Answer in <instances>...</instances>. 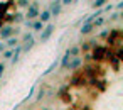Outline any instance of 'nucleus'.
I'll return each mask as SVG.
<instances>
[{
  "label": "nucleus",
  "instance_id": "nucleus-1",
  "mask_svg": "<svg viewBox=\"0 0 123 110\" xmlns=\"http://www.w3.org/2000/svg\"><path fill=\"white\" fill-rule=\"evenodd\" d=\"M39 2L37 0H34L32 4H29V7H27V12H25V21H37V17H39Z\"/></svg>",
  "mask_w": 123,
  "mask_h": 110
},
{
  "label": "nucleus",
  "instance_id": "nucleus-2",
  "mask_svg": "<svg viewBox=\"0 0 123 110\" xmlns=\"http://www.w3.org/2000/svg\"><path fill=\"white\" fill-rule=\"evenodd\" d=\"M19 32H20V29L12 27V26H7V27H4L2 31H0V39H2V41H7L9 37H14V36H17Z\"/></svg>",
  "mask_w": 123,
  "mask_h": 110
},
{
  "label": "nucleus",
  "instance_id": "nucleus-3",
  "mask_svg": "<svg viewBox=\"0 0 123 110\" xmlns=\"http://www.w3.org/2000/svg\"><path fill=\"white\" fill-rule=\"evenodd\" d=\"M49 14H51V17H57V15H61V12H62V5H61V0H52V2L49 4Z\"/></svg>",
  "mask_w": 123,
  "mask_h": 110
},
{
  "label": "nucleus",
  "instance_id": "nucleus-4",
  "mask_svg": "<svg viewBox=\"0 0 123 110\" xmlns=\"http://www.w3.org/2000/svg\"><path fill=\"white\" fill-rule=\"evenodd\" d=\"M54 31H56V26H54L52 22H49L47 26H44V29L41 31V42H46V41L52 36Z\"/></svg>",
  "mask_w": 123,
  "mask_h": 110
},
{
  "label": "nucleus",
  "instance_id": "nucleus-5",
  "mask_svg": "<svg viewBox=\"0 0 123 110\" xmlns=\"http://www.w3.org/2000/svg\"><path fill=\"white\" fill-rule=\"evenodd\" d=\"M94 49H93V53H91V58H93V61H98V59H101V58H105L106 56V48L105 46H93Z\"/></svg>",
  "mask_w": 123,
  "mask_h": 110
},
{
  "label": "nucleus",
  "instance_id": "nucleus-6",
  "mask_svg": "<svg viewBox=\"0 0 123 110\" xmlns=\"http://www.w3.org/2000/svg\"><path fill=\"white\" fill-rule=\"evenodd\" d=\"M83 64H84V59H83L81 56H76V58H73V59L69 61V64L66 66V69H69V71H76V69H79Z\"/></svg>",
  "mask_w": 123,
  "mask_h": 110
},
{
  "label": "nucleus",
  "instance_id": "nucleus-7",
  "mask_svg": "<svg viewBox=\"0 0 123 110\" xmlns=\"http://www.w3.org/2000/svg\"><path fill=\"white\" fill-rule=\"evenodd\" d=\"M24 22H25V27L32 29V31H36V32H41V31L44 29V24L39 22V21H24Z\"/></svg>",
  "mask_w": 123,
  "mask_h": 110
},
{
  "label": "nucleus",
  "instance_id": "nucleus-8",
  "mask_svg": "<svg viewBox=\"0 0 123 110\" xmlns=\"http://www.w3.org/2000/svg\"><path fill=\"white\" fill-rule=\"evenodd\" d=\"M37 21H39V22H42L44 26H46V24H49V21H51V14H49V10H47V9H44L42 12H39Z\"/></svg>",
  "mask_w": 123,
  "mask_h": 110
},
{
  "label": "nucleus",
  "instance_id": "nucleus-9",
  "mask_svg": "<svg viewBox=\"0 0 123 110\" xmlns=\"http://www.w3.org/2000/svg\"><path fill=\"white\" fill-rule=\"evenodd\" d=\"M66 54L69 58H76V56H81V51H79V46H71L66 49Z\"/></svg>",
  "mask_w": 123,
  "mask_h": 110
},
{
  "label": "nucleus",
  "instance_id": "nucleus-10",
  "mask_svg": "<svg viewBox=\"0 0 123 110\" xmlns=\"http://www.w3.org/2000/svg\"><path fill=\"white\" fill-rule=\"evenodd\" d=\"M94 31V27H93V24H83V27L79 29V32H81V36H88V34H91Z\"/></svg>",
  "mask_w": 123,
  "mask_h": 110
},
{
  "label": "nucleus",
  "instance_id": "nucleus-11",
  "mask_svg": "<svg viewBox=\"0 0 123 110\" xmlns=\"http://www.w3.org/2000/svg\"><path fill=\"white\" fill-rule=\"evenodd\" d=\"M17 44H20V41H19L17 37H9V39H7V42H5V48H9V49H14Z\"/></svg>",
  "mask_w": 123,
  "mask_h": 110
},
{
  "label": "nucleus",
  "instance_id": "nucleus-12",
  "mask_svg": "<svg viewBox=\"0 0 123 110\" xmlns=\"http://www.w3.org/2000/svg\"><path fill=\"white\" fill-rule=\"evenodd\" d=\"M34 44H36V42H34V37L29 39V41H25V42L22 44V53H29V51L34 48Z\"/></svg>",
  "mask_w": 123,
  "mask_h": 110
},
{
  "label": "nucleus",
  "instance_id": "nucleus-13",
  "mask_svg": "<svg viewBox=\"0 0 123 110\" xmlns=\"http://www.w3.org/2000/svg\"><path fill=\"white\" fill-rule=\"evenodd\" d=\"M91 24H93V27H94V29H98V27H101L103 24H106V19H105L103 15H99V17H96Z\"/></svg>",
  "mask_w": 123,
  "mask_h": 110
},
{
  "label": "nucleus",
  "instance_id": "nucleus-14",
  "mask_svg": "<svg viewBox=\"0 0 123 110\" xmlns=\"http://www.w3.org/2000/svg\"><path fill=\"white\" fill-rule=\"evenodd\" d=\"M106 2H108V0H94V2L91 4V7L93 9H101V7H105Z\"/></svg>",
  "mask_w": 123,
  "mask_h": 110
},
{
  "label": "nucleus",
  "instance_id": "nucleus-15",
  "mask_svg": "<svg viewBox=\"0 0 123 110\" xmlns=\"http://www.w3.org/2000/svg\"><path fill=\"white\" fill-rule=\"evenodd\" d=\"M91 48H93V46H91V42L88 41V42H83V44L79 46V51H83V53H88Z\"/></svg>",
  "mask_w": 123,
  "mask_h": 110
},
{
  "label": "nucleus",
  "instance_id": "nucleus-16",
  "mask_svg": "<svg viewBox=\"0 0 123 110\" xmlns=\"http://www.w3.org/2000/svg\"><path fill=\"white\" fill-rule=\"evenodd\" d=\"M24 21H25L24 14H20V12H19V14H15V15H14V22H15V24H20V22H24Z\"/></svg>",
  "mask_w": 123,
  "mask_h": 110
},
{
  "label": "nucleus",
  "instance_id": "nucleus-17",
  "mask_svg": "<svg viewBox=\"0 0 123 110\" xmlns=\"http://www.w3.org/2000/svg\"><path fill=\"white\" fill-rule=\"evenodd\" d=\"M32 37H34V34H32V32H29V31H27V32H24V34H22V41H20V44H24L25 41L32 39Z\"/></svg>",
  "mask_w": 123,
  "mask_h": 110
},
{
  "label": "nucleus",
  "instance_id": "nucleus-18",
  "mask_svg": "<svg viewBox=\"0 0 123 110\" xmlns=\"http://www.w3.org/2000/svg\"><path fill=\"white\" fill-rule=\"evenodd\" d=\"M120 17H121V14H120V12L116 10V12H113V14L110 15V19H108V22H115V21H118Z\"/></svg>",
  "mask_w": 123,
  "mask_h": 110
},
{
  "label": "nucleus",
  "instance_id": "nucleus-19",
  "mask_svg": "<svg viewBox=\"0 0 123 110\" xmlns=\"http://www.w3.org/2000/svg\"><path fill=\"white\" fill-rule=\"evenodd\" d=\"M12 54H14V49H5V51L2 53V58H4V59H10Z\"/></svg>",
  "mask_w": 123,
  "mask_h": 110
},
{
  "label": "nucleus",
  "instance_id": "nucleus-20",
  "mask_svg": "<svg viewBox=\"0 0 123 110\" xmlns=\"http://www.w3.org/2000/svg\"><path fill=\"white\" fill-rule=\"evenodd\" d=\"M19 7H29V0H17Z\"/></svg>",
  "mask_w": 123,
  "mask_h": 110
},
{
  "label": "nucleus",
  "instance_id": "nucleus-21",
  "mask_svg": "<svg viewBox=\"0 0 123 110\" xmlns=\"http://www.w3.org/2000/svg\"><path fill=\"white\" fill-rule=\"evenodd\" d=\"M4 71H5V64L2 63L0 64V80H2V76H4Z\"/></svg>",
  "mask_w": 123,
  "mask_h": 110
},
{
  "label": "nucleus",
  "instance_id": "nucleus-22",
  "mask_svg": "<svg viewBox=\"0 0 123 110\" xmlns=\"http://www.w3.org/2000/svg\"><path fill=\"white\" fill-rule=\"evenodd\" d=\"M69 4H73V0H61V5L64 7V5H69Z\"/></svg>",
  "mask_w": 123,
  "mask_h": 110
},
{
  "label": "nucleus",
  "instance_id": "nucleus-23",
  "mask_svg": "<svg viewBox=\"0 0 123 110\" xmlns=\"http://www.w3.org/2000/svg\"><path fill=\"white\" fill-rule=\"evenodd\" d=\"M108 34H110V31H103V32H101V34H99V37H106V36H108Z\"/></svg>",
  "mask_w": 123,
  "mask_h": 110
},
{
  "label": "nucleus",
  "instance_id": "nucleus-24",
  "mask_svg": "<svg viewBox=\"0 0 123 110\" xmlns=\"http://www.w3.org/2000/svg\"><path fill=\"white\" fill-rule=\"evenodd\" d=\"M84 59H86V61H91V59H93V58H91V53H88V54L84 56Z\"/></svg>",
  "mask_w": 123,
  "mask_h": 110
},
{
  "label": "nucleus",
  "instance_id": "nucleus-25",
  "mask_svg": "<svg viewBox=\"0 0 123 110\" xmlns=\"http://www.w3.org/2000/svg\"><path fill=\"white\" fill-rule=\"evenodd\" d=\"M5 49H7V48H5V44H4V42H0V51H2V53H4Z\"/></svg>",
  "mask_w": 123,
  "mask_h": 110
},
{
  "label": "nucleus",
  "instance_id": "nucleus-26",
  "mask_svg": "<svg viewBox=\"0 0 123 110\" xmlns=\"http://www.w3.org/2000/svg\"><path fill=\"white\" fill-rule=\"evenodd\" d=\"M121 7H123V4H121V2H120V4H118V5H116V10H118V12H120V10H121Z\"/></svg>",
  "mask_w": 123,
  "mask_h": 110
},
{
  "label": "nucleus",
  "instance_id": "nucleus-27",
  "mask_svg": "<svg viewBox=\"0 0 123 110\" xmlns=\"http://www.w3.org/2000/svg\"><path fill=\"white\" fill-rule=\"evenodd\" d=\"M0 88H2V86H0Z\"/></svg>",
  "mask_w": 123,
  "mask_h": 110
}]
</instances>
